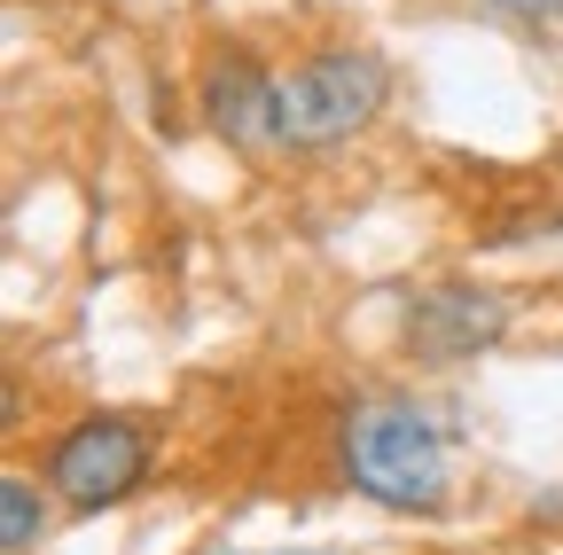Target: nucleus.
Masks as SVG:
<instances>
[{
	"mask_svg": "<svg viewBox=\"0 0 563 555\" xmlns=\"http://www.w3.org/2000/svg\"><path fill=\"white\" fill-rule=\"evenodd\" d=\"M336 462H344V485L376 509H399V517H431L446 509V439L422 407L407 399H368L336 423Z\"/></svg>",
	"mask_w": 563,
	"mask_h": 555,
	"instance_id": "obj_1",
	"label": "nucleus"
},
{
	"mask_svg": "<svg viewBox=\"0 0 563 555\" xmlns=\"http://www.w3.org/2000/svg\"><path fill=\"white\" fill-rule=\"evenodd\" d=\"M391 102V63L376 47H313L282 79V149H336Z\"/></svg>",
	"mask_w": 563,
	"mask_h": 555,
	"instance_id": "obj_2",
	"label": "nucleus"
},
{
	"mask_svg": "<svg viewBox=\"0 0 563 555\" xmlns=\"http://www.w3.org/2000/svg\"><path fill=\"white\" fill-rule=\"evenodd\" d=\"M150 462H157V446L133 414H79L47 454V485L70 509H110L150 477Z\"/></svg>",
	"mask_w": 563,
	"mask_h": 555,
	"instance_id": "obj_3",
	"label": "nucleus"
},
{
	"mask_svg": "<svg viewBox=\"0 0 563 555\" xmlns=\"http://www.w3.org/2000/svg\"><path fill=\"white\" fill-rule=\"evenodd\" d=\"M509 336V298L501 290H477V282H439V290H415L407 298V353L431 360V368H454V360H477Z\"/></svg>",
	"mask_w": 563,
	"mask_h": 555,
	"instance_id": "obj_4",
	"label": "nucleus"
},
{
	"mask_svg": "<svg viewBox=\"0 0 563 555\" xmlns=\"http://www.w3.org/2000/svg\"><path fill=\"white\" fill-rule=\"evenodd\" d=\"M196 102H203V125L220 133L228 149H282V79L258 55L220 47L196 79Z\"/></svg>",
	"mask_w": 563,
	"mask_h": 555,
	"instance_id": "obj_5",
	"label": "nucleus"
},
{
	"mask_svg": "<svg viewBox=\"0 0 563 555\" xmlns=\"http://www.w3.org/2000/svg\"><path fill=\"white\" fill-rule=\"evenodd\" d=\"M40 532H47V501H40V485H32L24 469H9V477H0V547H9V555H32V547H40Z\"/></svg>",
	"mask_w": 563,
	"mask_h": 555,
	"instance_id": "obj_6",
	"label": "nucleus"
},
{
	"mask_svg": "<svg viewBox=\"0 0 563 555\" xmlns=\"http://www.w3.org/2000/svg\"><path fill=\"white\" fill-rule=\"evenodd\" d=\"M485 9L509 24H563V0H485Z\"/></svg>",
	"mask_w": 563,
	"mask_h": 555,
	"instance_id": "obj_7",
	"label": "nucleus"
},
{
	"mask_svg": "<svg viewBox=\"0 0 563 555\" xmlns=\"http://www.w3.org/2000/svg\"><path fill=\"white\" fill-rule=\"evenodd\" d=\"M282 555H321V547H282Z\"/></svg>",
	"mask_w": 563,
	"mask_h": 555,
	"instance_id": "obj_8",
	"label": "nucleus"
},
{
	"mask_svg": "<svg viewBox=\"0 0 563 555\" xmlns=\"http://www.w3.org/2000/svg\"><path fill=\"white\" fill-rule=\"evenodd\" d=\"M203 555H235V547H203Z\"/></svg>",
	"mask_w": 563,
	"mask_h": 555,
	"instance_id": "obj_9",
	"label": "nucleus"
}]
</instances>
